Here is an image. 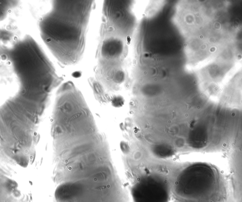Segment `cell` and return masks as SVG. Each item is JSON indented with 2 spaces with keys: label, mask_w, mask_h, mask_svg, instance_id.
<instances>
[{
  "label": "cell",
  "mask_w": 242,
  "mask_h": 202,
  "mask_svg": "<svg viewBox=\"0 0 242 202\" xmlns=\"http://www.w3.org/2000/svg\"><path fill=\"white\" fill-rule=\"evenodd\" d=\"M207 135L205 129L202 127H198L193 129L191 133L189 142L192 146L200 148L206 144Z\"/></svg>",
  "instance_id": "277c9868"
},
{
  "label": "cell",
  "mask_w": 242,
  "mask_h": 202,
  "mask_svg": "<svg viewBox=\"0 0 242 202\" xmlns=\"http://www.w3.org/2000/svg\"><path fill=\"white\" fill-rule=\"evenodd\" d=\"M118 177L76 181L63 186L55 202H129Z\"/></svg>",
  "instance_id": "3957f363"
},
{
  "label": "cell",
  "mask_w": 242,
  "mask_h": 202,
  "mask_svg": "<svg viewBox=\"0 0 242 202\" xmlns=\"http://www.w3.org/2000/svg\"><path fill=\"white\" fill-rule=\"evenodd\" d=\"M92 1H55L39 23L41 37L62 64L71 65L82 58Z\"/></svg>",
  "instance_id": "7a4b0ae2"
},
{
  "label": "cell",
  "mask_w": 242,
  "mask_h": 202,
  "mask_svg": "<svg viewBox=\"0 0 242 202\" xmlns=\"http://www.w3.org/2000/svg\"><path fill=\"white\" fill-rule=\"evenodd\" d=\"M131 6L125 1H106L103 4L93 84L106 93H118L125 80L133 26Z\"/></svg>",
  "instance_id": "6da1fadb"
}]
</instances>
